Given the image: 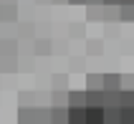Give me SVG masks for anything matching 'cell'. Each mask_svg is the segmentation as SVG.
I'll return each instance as SVG.
<instances>
[{
	"instance_id": "obj_1",
	"label": "cell",
	"mask_w": 134,
	"mask_h": 124,
	"mask_svg": "<svg viewBox=\"0 0 134 124\" xmlns=\"http://www.w3.org/2000/svg\"><path fill=\"white\" fill-rule=\"evenodd\" d=\"M28 124H30V122H28Z\"/></svg>"
}]
</instances>
